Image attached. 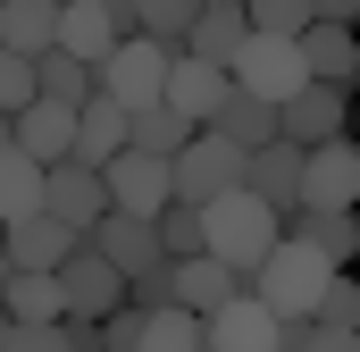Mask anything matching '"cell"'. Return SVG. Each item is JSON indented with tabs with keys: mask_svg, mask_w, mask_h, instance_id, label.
Wrapping results in <instances>:
<instances>
[{
	"mask_svg": "<svg viewBox=\"0 0 360 352\" xmlns=\"http://www.w3.org/2000/svg\"><path fill=\"white\" fill-rule=\"evenodd\" d=\"M34 92H42V101H68V109H84L92 92H101V76H92L84 59H68V51H42V59H34Z\"/></svg>",
	"mask_w": 360,
	"mask_h": 352,
	"instance_id": "obj_27",
	"label": "cell"
},
{
	"mask_svg": "<svg viewBox=\"0 0 360 352\" xmlns=\"http://www.w3.org/2000/svg\"><path fill=\"white\" fill-rule=\"evenodd\" d=\"M51 277H59V302H68V319H109V310L126 302V277H117V268L101 260V252H92L84 235H76V252H68V260L51 268Z\"/></svg>",
	"mask_w": 360,
	"mask_h": 352,
	"instance_id": "obj_6",
	"label": "cell"
},
{
	"mask_svg": "<svg viewBox=\"0 0 360 352\" xmlns=\"http://www.w3.org/2000/svg\"><path fill=\"white\" fill-rule=\"evenodd\" d=\"M293 51H302V68H310V76H319V84H344L352 92V25H302V34H293Z\"/></svg>",
	"mask_w": 360,
	"mask_h": 352,
	"instance_id": "obj_25",
	"label": "cell"
},
{
	"mask_svg": "<svg viewBox=\"0 0 360 352\" xmlns=\"http://www.w3.org/2000/svg\"><path fill=\"white\" fill-rule=\"evenodd\" d=\"M0 151H8V109H0Z\"/></svg>",
	"mask_w": 360,
	"mask_h": 352,
	"instance_id": "obj_38",
	"label": "cell"
},
{
	"mask_svg": "<svg viewBox=\"0 0 360 352\" xmlns=\"http://www.w3.org/2000/svg\"><path fill=\"white\" fill-rule=\"evenodd\" d=\"M352 193H360V151L344 134L302 151V210H352Z\"/></svg>",
	"mask_w": 360,
	"mask_h": 352,
	"instance_id": "obj_9",
	"label": "cell"
},
{
	"mask_svg": "<svg viewBox=\"0 0 360 352\" xmlns=\"http://www.w3.org/2000/svg\"><path fill=\"white\" fill-rule=\"evenodd\" d=\"M226 84H243L252 101H293V92L310 84V68H302V51L285 42V34H252L243 51H235V68H226Z\"/></svg>",
	"mask_w": 360,
	"mask_h": 352,
	"instance_id": "obj_5",
	"label": "cell"
},
{
	"mask_svg": "<svg viewBox=\"0 0 360 352\" xmlns=\"http://www.w3.org/2000/svg\"><path fill=\"white\" fill-rule=\"evenodd\" d=\"M210 134H226L235 151H260V143H276V109L269 101H252L243 84L218 92V118H210Z\"/></svg>",
	"mask_w": 360,
	"mask_h": 352,
	"instance_id": "obj_23",
	"label": "cell"
},
{
	"mask_svg": "<svg viewBox=\"0 0 360 352\" xmlns=\"http://www.w3.org/2000/svg\"><path fill=\"white\" fill-rule=\"evenodd\" d=\"M51 51H68V59H84V68H101L109 51H117V25L92 8V0H59V42Z\"/></svg>",
	"mask_w": 360,
	"mask_h": 352,
	"instance_id": "obj_24",
	"label": "cell"
},
{
	"mask_svg": "<svg viewBox=\"0 0 360 352\" xmlns=\"http://www.w3.org/2000/svg\"><path fill=\"white\" fill-rule=\"evenodd\" d=\"M84 244L117 268V277H143V268L168 260V252H160V235H151V218H126V210H101V218L84 227Z\"/></svg>",
	"mask_w": 360,
	"mask_h": 352,
	"instance_id": "obj_11",
	"label": "cell"
},
{
	"mask_svg": "<svg viewBox=\"0 0 360 352\" xmlns=\"http://www.w3.org/2000/svg\"><path fill=\"white\" fill-rule=\"evenodd\" d=\"M76 252V227H59L51 210H34V218H8L0 227V260L8 268H59Z\"/></svg>",
	"mask_w": 360,
	"mask_h": 352,
	"instance_id": "obj_16",
	"label": "cell"
},
{
	"mask_svg": "<svg viewBox=\"0 0 360 352\" xmlns=\"http://www.w3.org/2000/svg\"><path fill=\"white\" fill-rule=\"evenodd\" d=\"M193 8H218V0H193Z\"/></svg>",
	"mask_w": 360,
	"mask_h": 352,
	"instance_id": "obj_39",
	"label": "cell"
},
{
	"mask_svg": "<svg viewBox=\"0 0 360 352\" xmlns=\"http://www.w3.org/2000/svg\"><path fill=\"white\" fill-rule=\"evenodd\" d=\"M92 8H101V17H109L117 34H134V0H92Z\"/></svg>",
	"mask_w": 360,
	"mask_h": 352,
	"instance_id": "obj_37",
	"label": "cell"
},
{
	"mask_svg": "<svg viewBox=\"0 0 360 352\" xmlns=\"http://www.w3.org/2000/svg\"><path fill=\"white\" fill-rule=\"evenodd\" d=\"M143 352H201V319L193 310H143Z\"/></svg>",
	"mask_w": 360,
	"mask_h": 352,
	"instance_id": "obj_29",
	"label": "cell"
},
{
	"mask_svg": "<svg viewBox=\"0 0 360 352\" xmlns=\"http://www.w3.org/2000/svg\"><path fill=\"white\" fill-rule=\"evenodd\" d=\"M168 42H151V34H117V51L92 68L101 76V92L117 101V109H143V101H160V84H168Z\"/></svg>",
	"mask_w": 360,
	"mask_h": 352,
	"instance_id": "obj_4",
	"label": "cell"
},
{
	"mask_svg": "<svg viewBox=\"0 0 360 352\" xmlns=\"http://www.w3.org/2000/svg\"><path fill=\"white\" fill-rule=\"evenodd\" d=\"M0 310H8L17 327L68 319V302H59V277H51V268H8V277H0Z\"/></svg>",
	"mask_w": 360,
	"mask_h": 352,
	"instance_id": "obj_21",
	"label": "cell"
},
{
	"mask_svg": "<svg viewBox=\"0 0 360 352\" xmlns=\"http://www.w3.org/2000/svg\"><path fill=\"white\" fill-rule=\"evenodd\" d=\"M42 210H51L59 227H76V235H84L92 218L109 210V184H101V168H84V160H59V168H42Z\"/></svg>",
	"mask_w": 360,
	"mask_h": 352,
	"instance_id": "obj_13",
	"label": "cell"
},
{
	"mask_svg": "<svg viewBox=\"0 0 360 352\" xmlns=\"http://www.w3.org/2000/svg\"><path fill=\"white\" fill-rule=\"evenodd\" d=\"M34 210H42V160H25V151L8 143V151H0V227H8V218H34Z\"/></svg>",
	"mask_w": 360,
	"mask_h": 352,
	"instance_id": "obj_28",
	"label": "cell"
},
{
	"mask_svg": "<svg viewBox=\"0 0 360 352\" xmlns=\"http://www.w3.org/2000/svg\"><path fill=\"white\" fill-rule=\"evenodd\" d=\"M252 42V25H243V0H218V8H193V25H184V59H201V68H235V51Z\"/></svg>",
	"mask_w": 360,
	"mask_h": 352,
	"instance_id": "obj_15",
	"label": "cell"
},
{
	"mask_svg": "<svg viewBox=\"0 0 360 352\" xmlns=\"http://www.w3.org/2000/svg\"><path fill=\"white\" fill-rule=\"evenodd\" d=\"M8 143H17L25 160L59 168V160L76 151V109H68V101H42V92H34V101H25V109L8 118Z\"/></svg>",
	"mask_w": 360,
	"mask_h": 352,
	"instance_id": "obj_12",
	"label": "cell"
},
{
	"mask_svg": "<svg viewBox=\"0 0 360 352\" xmlns=\"http://www.w3.org/2000/svg\"><path fill=\"white\" fill-rule=\"evenodd\" d=\"M117 151H126V109H117L109 92H92L84 109H76V151H68V160H84V168H109Z\"/></svg>",
	"mask_w": 360,
	"mask_h": 352,
	"instance_id": "obj_20",
	"label": "cell"
},
{
	"mask_svg": "<svg viewBox=\"0 0 360 352\" xmlns=\"http://www.w3.org/2000/svg\"><path fill=\"white\" fill-rule=\"evenodd\" d=\"M151 235H160L168 260H193V252H201V210H193V201H168V210L151 218Z\"/></svg>",
	"mask_w": 360,
	"mask_h": 352,
	"instance_id": "obj_32",
	"label": "cell"
},
{
	"mask_svg": "<svg viewBox=\"0 0 360 352\" xmlns=\"http://www.w3.org/2000/svg\"><path fill=\"white\" fill-rule=\"evenodd\" d=\"M0 352H76V344H68L59 319H42V327H17V319H8V327H0Z\"/></svg>",
	"mask_w": 360,
	"mask_h": 352,
	"instance_id": "obj_34",
	"label": "cell"
},
{
	"mask_svg": "<svg viewBox=\"0 0 360 352\" xmlns=\"http://www.w3.org/2000/svg\"><path fill=\"white\" fill-rule=\"evenodd\" d=\"M260 302H269L276 319H310V302H319V285H327V260L310 252V244H293L285 227H276V244H269V260L243 277Z\"/></svg>",
	"mask_w": 360,
	"mask_h": 352,
	"instance_id": "obj_2",
	"label": "cell"
},
{
	"mask_svg": "<svg viewBox=\"0 0 360 352\" xmlns=\"http://www.w3.org/2000/svg\"><path fill=\"white\" fill-rule=\"evenodd\" d=\"M285 235H293V244H310L327 268H352V252H360V218H352V210H293V218H285Z\"/></svg>",
	"mask_w": 360,
	"mask_h": 352,
	"instance_id": "obj_19",
	"label": "cell"
},
{
	"mask_svg": "<svg viewBox=\"0 0 360 352\" xmlns=\"http://www.w3.org/2000/svg\"><path fill=\"white\" fill-rule=\"evenodd\" d=\"M243 193H252V201H269L276 227H285V218L302 210V143H285V134H276V143H260V151H243Z\"/></svg>",
	"mask_w": 360,
	"mask_h": 352,
	"instance_id": "obj_7",
	"label": "cell"
},
{
	"mask_svg": "<svg viewBox=\"0 0 360 352\" xmlns=\"http://www.w3.org/2000/svg\"><path fill=\"white\" fill-rule=\"evenodd\" d=\"M168 193L176 201H218V193H243V151L226 143V134H210V126H193V143H184L176 160H168Z\"/></svg>",
	"mask_w": 360,
	"mask_h": 352,
	"instance_id": "obj_3",
	"label": "cell"
},
{
	"mask_svg": "<svg viewBox=\"0 0 360 352\" xmlns=\"http://www.w3.org/2000/svg\"><path fill=\"white\" fill-rule=\"evenodd\" d=\"M243 25H252V34H285V42H293V34L310 25V0H243Z\"/></svg>",
	"mask_w": 360,
	"mask_h": 352,
	"instance_id": "obj_33",
	"label": "cell"
},
{
	"mask_svg": "<svg viewBox=\"0 0 360 352\" xmlns=\"http://www.w3.org/2000/svg\"><path fill=\"white\" fill-rule=\"evenodd\" d=\"M59 42V0H0V51L42 59Z\"/></svg>",
	"mask_w": 360,
	"mask_h": 352,
	"instance_id": "obj_22",
	"label": "cell"
},
{
	"mask_svg": "<svg viewBox=\"0 0 360 352\" xmlns=\"http://www.w3.org/2000/svg\"><path fill=\"white\" fill-rule=\"evenodd\" d=\"M218 92H226V76H218V68H201V59H168V84H160V101H168V109H176L184 126H210V118H218Z\"/></svg>",
	"mask_w": 360,
	"mask_h": 352,
	"instance_id": "obj_18",
	"label": "cell"
},
{
	"mask_svg": "<svg viewBox=\"0 0 360 352\" xmlns=\"http://www.w3.org/2000/svg\"><path fill=\"white\" fill-rule=\"evenodd\" d=\"M269 244H276V210L269 201H252V193L201 201V252H218L235 277H252V268L269 260Z\"/></svg>",
	"mask_w": 360,
	"mask_h": 352,
	"instance_id": "obj_1",
	"label": "cell"
},
{
	"mask_svg": "<svg viewBox=\"0 0 360 352\" xmlns=\"http://www.w3.org/2000/svg\"><path fill=\"white\" fill-rule=\"evenodd\" d=\"M0 277H8V260H0Z\"/></svg>",
	"mask_w": 360,
	"mask_h": 352,
	"instance_id": "obj_40",
	"label": "cell"
},
{
	"mask_svg": "<svg viewBox=\"0 0 360 352\" xmlns=\"http://www.w3.org/2000/svg\"><path fill=\"white\" fill-rule=\"evenodd\" d=\"M310 319H319V327H360V285H352V268H327Z\"/></svg>",
	"mask_w": 360,
	"mask_h": 352,
	"instance_id": "obj_30",
	"label": "cell"
},
{
	"mask_svg": "<svg viewBox=\"0 0 360 352\" xmlns=\"http://www.w3.org/2000/svg\"><path fill=\"white\" fill-rule=\"evenodd\" d=\"M101 352H143V310H134V302H117V310L101 319Z\"/></svg>",
	"mask_w": 360,
	"mask_h": 352,
	"instance_id": "obj_36",
	"label": "cell"
},
{
	"mask_svg": "<svg viewBox=\"0 0 360 352\" xmlns=\"http://www.w3.org/2000/svg\"><path fill=\"white\" fill-rule=\"evenodd\" d=\"M25 101H34V59H17V51H0V109L17 118Z\"/></svg>",
	"mask_w": 360,
	"mask_h": 352,
	"instance_id": "obj_35",
	"label": "cell"
},
{
	"mask_svg": "<svg viewBox=\"0 0 360 352\" xmlns=\"http://www.w3.org/2000/svg\"><path fill=\"white\" fill-rule=\"evenodd\" d=\"M201 352H276V310L243 285L226 310H210V319H201Z\"/></svg>",
	"mask_w": 360,
	"mask_h": 352,
	"instance_id": "obj_10",
	"label": "cell"
},
{
	"mask_svg": "<svg viewBox=\"0 0 360 352\" xmlns=\"http://www.w3.org/2000/svg\"><path fill=\"white\" fill-rule=\"evenodd\" d=\"M184 25H193V0H134V34L184 51Z\"/></svg>",
	"mask_w": 360,
	"mask_h": 352,
	"instance_id": "obj_31",
	"label": "cell"
},
{
	"mask_svg": "<svg viewBox=\"0 0 360 352\" xmlns=\"http://www.w3.org/2000/svg\"><path fill=\"white\" fill-rule=\"evenodd\" d=\"M276 134L302 143V151H310V143H335V134H344V84H319V76H310L293 101H276Z\"/></svg>",
	"mask_w": 360,
	"mask_h": 352,
	"instance_id": "obj_14",
	"label": "cell"
},
{
	"mask_svg": "<svg viewBox=\"0 0 360 352\" xmlns=\"http://www.w3.org/2000/svg\"><path fill=\"white\" fill-rule=\"evenodd\" d=\"M184 143H193V126H184L168 101H143V109H126V151H151V160H176Z\"/></svg>",
	"mask_w": 360,
	"mask_h": 352,
	"instance_id": "obj_26",
	"label": "cell"
},
{
	"mask_svg": "<svg viewBox=\"0 0 360 352\" xmlns=\"http://www.w3.org/2000/svg\"><path fill=\"white\" fill-rule=\"evenodd\" d=\"M101 184H109V210H126V218H160L176 201L168 193V160H151V151H117L101 168Z\"/></svg>",
	"mask_w": 360,
	"mask_h": 352,
	"instance_id": "obj_8",
	"label": "cell"
},
{
	"mask_svg": "<svg viewBox=\"0 0 360 352\" xmlns=\"http://www.w3.org/2000/svg\"><path fill=\"white\" fill-rule=\"evenodd\" d=\"M235 294H243V277L218 260V252H193V260H176V310L210 319V310H226Z\"/></svg>",
	"mask_w": 360,
	"mask_h": 352,
	"instance_id": "obj_17",
	"label": "cell"
}]
</instances>
